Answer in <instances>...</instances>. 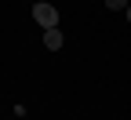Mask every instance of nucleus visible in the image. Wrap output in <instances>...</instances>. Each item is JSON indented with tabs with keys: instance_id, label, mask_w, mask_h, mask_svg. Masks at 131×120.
<instances>
[{
	"instance_id": "nucleus-1",
	"label": "nucleus",
	"mask_w": 131,
	"mask_h": 120,
	"mask_svg": "<svg viewBox=\"0 0 131 120\" xmlns=\"http://www.w3.org/2000/svg\"><path fill=\"white\" fill-rule=\"evenodd\" d=\"M33 22L40 29H55L58 26V7L47 4V0H37V4H33Z\"/></svg>"
},
{
	"instance_id": "nucleus-2",
	"label": "nucleus",
	"mask_w": 131,
	"mask_h": 120,
	"mask_svg": "<svg viewBox=\"0 0 131 120\" xmlns=\"http://www.w3.org/2000/svg\"><path fill=\"white\" fill-rule=\"evenodd\" d=\"M62 44H66V37H62L58 26H55V29H44V47H47V51H58Z\"/></svg>"
},
{
	"instance_id": "nucleus-3",
	"label": "nucleus",
	"mask_w": 131,
	"mask_h": 120,
	"mask_svg": "<svg viewBox=\"0 0 131 120\" xmlns=\"http://www.w3.org/2000/svg\"><path fill=\"white\" fill-rule=\"evenodd\" d=\"M127 4H131V0H106L109 11H127Z\"/></svg>"
},
{
	"instance_id": "nucleus-4",
	"label": "nucleus",
	"mask_w": 131,
	"mask_h": 120,
	"mask_svg": "<svg viewBox=\"0 0 131 120\" xmlns=\"http://www.w3.org/2000/svg\"><path fill=\"white\" fill-rule=\"evenodd\" d=\"M127 22H131V4H127Z\"/></svg>"
}]
</instances>
